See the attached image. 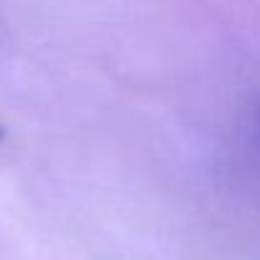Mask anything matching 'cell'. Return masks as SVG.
Listing matches in <instances>:
<instances>
[]
</instances>
